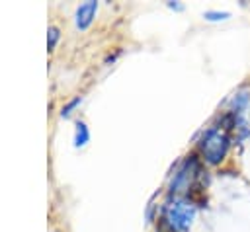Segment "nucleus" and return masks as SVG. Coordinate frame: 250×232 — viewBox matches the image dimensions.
<instances>
[{
  "label": "nucleus",
  "instance_id": "nucleus-1",
  "mask_svg": "<svg viewBox=\"0 0 250 232\" xmlns=\"http://www.w3.org/2000/svg\"><path fill=\"white\" fill-rule=\"evenodd\" d=\"M197 205L188 197H170L160 209V222L168 232H188L195 218Z\"/></svg>",
  "mask_w": 250,
  "mask_h": 232
},
{
  "label": "nucleus",
  "instance_id": "nucleus-2",
  "mask_svg": "<svg viewBox=\"0 0 250 232\" xmlns=\"http://www.w3.org/2000/svg\"><path fill=\"white\" fill-rule=\"evenodd\" d=\"M229 148H230V133L219 125L205 129L197 140V154L209 166L221 164L227 158Z\"/></svg>",
  "mask_w": 250,
  "mask_h": 232
},
{
  "label": "nucleus",
  "instance_id": "nucleus-3",
  "mask_svg": "<svg viewBox=\"0 0 250 232\" xmlns=\"http://www.w3.org/2000/svg\"><path fill=\"white\" fill-rule=\"evenodd\" d=\"M199 175H201V164H199L197 156H188L180 164L178 172L174 174L170 191L176 193L178 197H186L189 193V189H193V185L197 183Z\"/></svg>",
  "mask_w": 250,
  "mask_h": 232
},
{
  "label": "nucleus",
  "instance_id": "nucleus-4",
  "mask_svg": "<svg viewBox=\"0 0 250 232\" xmlns=\"http://www.w3.org/2000/svg\"><path fill=\"white\" fill-rule=\"evenodd\" d=\"M96 12H98V2H96V0H88V2L80 4V6L76 8V14H74L76 27H78V29H88L90 23L94 21Z\"/></svg>",
  "mask_w": 250,
  "mask_h": 232
},
{
  "label": "nucleus",
  "instance_id": "nucleus-5",
  "mask_svg": "<svg viewBox=\"0 0 250 232\" xmlns=\"http://www.w3.org/2000/svg\"><path fill=\"white\" fill-rule=\"evenodd\" d=\"M88 140H90V131H88V127H86L84 121H78L76 123V129H74V146L76 148L78 146H84Z\"/></svg>",
  "mask_w": 250,
  "mask_h": 232
},
{
  "label": "nucleus",
  "instance_id": "nucleus-6",
  "mask_svg": "<svg viewBox=\"0 0 250 232\" xmlns=\"http://www.w3.org/2000/svg\"><path fill=\"white\" fill-rule=\"evenodd\" d=\"M59 37H61L59 29H57L55 25H51V27L47 29V49H49V51H53V49H55V45H57Z\"/></svg>",
  "mask_w": 250,
  "mask_h": 232
},
{
  "label": "nucleus",
  "instance_id": "nucleus-7",
  "mask_svg": "<svg viewBox=\"0 0 250 232\" xmlns=\"http://www.w3.org/2000/svg\"><path fill=\"white\" fill-rule=\"evenodd\" d=\"M203 18L205 19H209V21H219V19H227V18H230V14L229 12H205L203 14Z\"/></svg>",
  "mask_w": 250,
  "mask_h": 232
},
{
  "label": "nucleus",
  "instance_id": "nucleus-8",
  "mask_svg": "<svg viewBox=\"0 0 250 232\" xmlns=\"http://www.w3.org/2000/svg\"><path fill=\"white\" fill-rule=\"evenodd\" d=\"M80 101H82V97H80V96H76L74 99H70V101H68V103L62 107V111H61V117H68V115L72 113V109H74V107H76Z\"/></svg>",
  "mask_w": 250,
  "mask_h": 232
}]
</instances>
